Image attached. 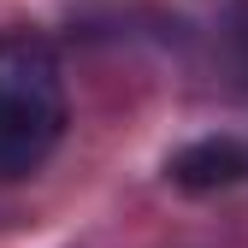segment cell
Returning <instances> with one entry per match:
<instances>
[{
	"instance_id": "cell-1",
	"label": "cell",
	"mask_w": 248,
	"mask_h": 248,
	"mask_svg": "<svg viewBox=\"0 0 248 248\" xmlns=\"http://www.w3.org/2000/svg\"><path fill=\"white\" fill-rule=\"evenodd\" d=\"M65 65L42 30L0 36V183H18L65 142Z\"/></svg>"
},
{
	"instance_id": "cell-2",
	"label": "cell",
	"mask_w": 248,
	"mask_h": 248,
	"mask_svg": "<svg viewBox=\"0 0 248 248\" xmlns=\"http://www.w3.org/2000/svg\"><path fill=\"white\" fill-rule=\"evenodd\" d=\"M248 177V148L236 136H207V142H189L171 160V183L189 195H207V189H231V183Z\"/></svg>"
}]
</instances>
